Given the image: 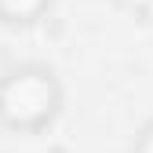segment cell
<instances>
[{
    "label": "cell",
    "mask_w": 153,
    "mask_h": 153,
    "mask_svg": "<svg viewBox=\"0 0 153 153\" xmlns=\"http://www.w3.org/2000/svg\"><path fill=\"white\" fill-rule=\"evenodd\" d=\"M66 109V84L48 62H18L0 73V131L44 135Z\"/></svg>",
    "instance_id": "cell-1"
},
{
    "label": "cell",
    "mask_w": 153,
    "mask_h": 153,
    "mask_svg": "<svg viewBox=\"0 0 153 153\" xmlns=\"http://www.w3.org/2000/svg\"><path fill=\"white\" fill-rule=\"evenodd\" d=\"M113 7H117L120 15L135 18V22H149L153 18V0H109Z\"/></svg>",
    "instance_id": "cell-3"
},
{
    "label": "cell",
    "mask_w": 153,
    "mask_h": 153,
    "mask_svg": "<svg viewBox=\"0 0 153 153\" xmlns=\"http://www.w3.org/2000/svg\"><path fill=\"white\" fill-rule=\"evenodd\" d=\"M55 0H0V26L7 29H29L51 15Z\"/></svg>",
    "instance_id": "cell-2"
},
{
    "label": "cell",
    "mask_w": 153,
    "mask_h": 153,
    "mask_svg": "<svg viewBox=\"0 0 153 153\" xmlns=\"http://www.w3.org/2000/svg\"><path fill=\"white\" fill-rule=\"evenodd\" d=\"M128 153H153V117L146 124H139V131H135V139H131Z\"/></svg>",
    "instance_id": "cell-4"
}]
</instances>
